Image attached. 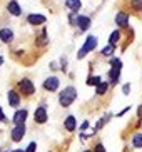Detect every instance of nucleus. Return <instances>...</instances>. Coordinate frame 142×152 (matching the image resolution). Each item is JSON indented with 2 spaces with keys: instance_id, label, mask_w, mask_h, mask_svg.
I'll list each match as a JSON object with an SVG mask.
<instances>
[{
  "instance_id": "aec40b11",
  "label": "nucleus",
  "mask_w": 142,
  "mask_h": 152,
  "mask_svg": "<svg viewBox=\"0 0 142 152\" xmlns=\"http://www.w3.org/2000/svg\"><path fill=\"white\" fill-rule=\"evenodd\" d=\"M107 87H109V84H107V82H100V84L95 87V94H97V95H104L107 92Z\"/></svg>"
},
{
  "instance_id": "423d86ee",
  "label": "nucleus",
  "mask_w": 142,
  "mask_h": 152,
  "mask_svg": "<svg viewBox=\"0 0 142 152\" xmlns=\"http://www.w3.org/2000/svg\"><path fill=\"white\" fill-rule=\"evenodd\" d=\"M34 119H35L37 124H45V122H47L49 115H47V109H45V105H39V107L35 109Z\"/></svg>"
},
{
  "instance_id": "dca6fc26",
  "label": "nucleus",
  "mask_w": 142,
  "mask_h": 152,
  "mask_svg": "<svg viewBox=\"0 0 142 152\" xmlns=\"http://www.w3.org/2000/svg\"><path fill=\"white\" fill-rule=\"evenodd\" d=\"M65 7L72 12H79L80 7H82V2L80 0H65Z\"/></svg>"
},
{
  "instance_id": "f03ea898",
  "label": "nucleus",
  "mask_w": 142,
  "mask_h": 152,
  "mask_svg": "<svg viewBox=\"0 0 142 152\" xmlns=\"http://www.w3.org/2000/svg\"><path fill=\"white\" fill-rule=\"evenodd\" d=\"M95 47H97V37H95V35L87 37V40H85L84 47H82V49L79 50V54H77V58H84L85 55L89 54V52H92Z\"/></svg>"
},
{
  "instance_id": "4468645a",
  "label": "nucleus",
  "mask_w": 142,
  "mask_h": 152,
  "mask_svg": "<svg viewBox=\"0 0 142 152\" xmlns=\"http://www.w3.org/2000/svg\"><path fill=\"white\" fill-rule=\"evenodd\" d=\"M0 40L5 44H10L13 40V32L10 28H0Z\"/></svg>"
},
{
  "instance_id": "cd10ccee",
  "label": "nucleus",
  "mask_w": 142,
  "mask_h": 152,
  "mask_svg": "<svg viewBox=\"0 0 142 152\" xmlns=\"http://www.w3.org/2000/svg\"><path fill=\"white\" fill-rule=\"evenodd\" d=\"M87 127H89V122H84V124L80 125V130H85Z\"/></svg>"
},
{
  "instance_id": "bb28decb",
  "label": "nucleus",
  "mask_w": 142,
  "mask_h": 152,
  "mask_svg": "<svg viewBox=\"0 0 142 152\" xmlns=\"http://www.w3.org/2000/svg\"><path fill=\"white\" fill-rule=\"evenodd\" d=\"M5 121H7V117H5L4 110H2V107H0V122H5Z\"/></svg>"
},
{
  "instance_id": "c756f323",
  "label": "nucleus",
  "mask_w": 142,
  "mask_h": 152,
  "mask_svg": "<svg viewBox=\"0 0 142 152\" xmlns=\"http://www.w3.org/2000/svg\"><path fill=\"white\" fill-rule=\"evenodd\" d=\"M2 62H4V58H2V57H0V65H2Z\"/></svg>"
},
{
  "instance_id": "2eb2a0df",
  "label": "nucleus",
  "mask_w": 142,
  "mask_h": 152,
  "mask_svg": "<svg viewBox=\"0 0 142 152\" xmlns=\"http://www.w3.org/2000/svg\"><path fill=\"white\" fill-rule=\"evenodd\" d=\"M64 127H65L69 132H74V130H75V127H77L75 117H74V115H69V117H67L65 121H64Z\"/></svg>"
},
{
  "instance_id": "6ab92c4d",
  "label": "nucleus",
  "mask_w": 142,
  "mask_h": 152,
  "mask_svg": "<svg viewBox=\"0 0 142 152\" xmlns=\"http://www.w3.org/2000/svg\"><path fill=\"white\" fill-rule=\"evenodd\" d=\"M47 42H49V37H47V32H42L39 37H37V45L39 47H44V45H47Z\"/></svg>"
},
{
  "instance_id": "7c9ffc66",
  "label": "nucleus",
  "mask_w": 142,
  "mask_h": 152,
  "mask_svg": "<svg viewBox=\"0 0 142 152\" xmlns=\"http://www.w3.org/2000/svg\"><path fill=\"white\" fill-rule=\"evenodd\" d=\"M84 152H90V151H84Z\"/></svg>"
},
{
  "instance_id": "ddd939ff",
  "label": "nucleus",
  "mask_w": 142,
  "mask_h": 152,
  "mask_svg": "<svg viewBox=\"0 0 142 152\" xmlns=\"http://www.w3.org/2000/svg\"><path fill=\"white\" fill-rule=\"evenodd\" d=\"M7 10H9V12L13 15V17H18V15H22V9H20V5H18L15 0H10L9 4H7Z\"/></svg>"
},
{
  "instance_id": "4be33fe9",
  "label": "nucleus",
  "mask_w": 142,
  "mask_h": 152,
  "mask_svg": "<svg viewBox=\"0 0 142 152\" xmlns=\"http://www.w3.org/2000/svg\"><path fill=\"white\" fill-rule=\"evenodd\" d=\"M100 82H102V79H100L99 75H92V77H89V79H87V85H95V87H97Z\"/></svg>"
},
{
  "instance_id": "393cba45",
  "label": "nucleus",
  "mask_w": 142,
  "mask_h": 152,
  "mask_svg": "<svg viewBox=\"0 0 142 152\" xmlns=\"http://www.w3.org/2000/svg\"><path fill=\"white\" fill-rule=\"evenodd\" d=\"M129 92H130V84H125L124 87H122V94H124V95H129Z\"/></svg>"
},
{
  "instance_id": "39448f33",
  "label": "nucleus",
  "mask_w": 142,
  "mask_h": 152,
  "mask_svg": "<svg viewBox=\"0 0 142 152\" xmlns=\"http://www.w3.org/2000/svg\"><path fill=\"white\" fill-rule=\"evenodd\" d=\"M23 135H25V124L22 125H13L12 132H10V137H12L13 142H20L23 139Z\"/></svg>"
},
{
  "instance_id": "5701e85b",
  "label": "nucleus",
  "mask_w": 142,
  "mask_h": 152,
  "mask_svg": "<svg viewBox=\"0 0 142 152\" xmlns=\"http://www.w3.org/2000/svg\"><path fill=\"white\" fill-rule=\"evenodd\" d=\"M114 50H116V47L109 44V45H105V47L102 49V55H105V57H111V55L114 54Z\"/></svg>"
},
{
  "instance_id": "7ed1b4c3",
  "label": "nucleus",
  "mask_w": 142,
  "mask_h": 152,
  "mask_svg": "<svg viewBox=\"0 0 142 152\" xmlns=\"http://www.w3.org/2000/svg\"><path fill=\"white\" fill-rule=\"evenodd\" d=\"M111 64H112V69H111V72H109V79H111L112 84H117V82H119V77H120L122 62H120L119 58H112Z\"/></svg>"
},
{
  "instance_id": "412c9836",
  "label": "nucleus",
  "mask_w": 142,
  "mask_h": 152,
  "mask_svg": "<svg viewBox=\"0 0 142 152\" xmlns=\"http://www.w3.org/2000/svg\"><path fill=\"white\" fill-rule=\"evenodd\" d=\"M130 9L135 12H142V0H130Z\"/></svg>"
},
{
  "instance_id": "f3484780",
  "label": "nucleus",
  "mask_w": 142,
  "mask_h": 152,
  "mask_svg": "<svg viewBox=\"0 0 142 152\" xmlns=\"http://www.w3.org/2000/svg\"><path fill=\"white\" fill-rule=\"evenodd\" d=\"M132 145H134L135 149H142V132L134 134V137H132Z\"/></svg>"
},
{
  "instance_id": "b1692460",
  "label": "nucleus",
  "mask_w": 142,
  "mask_h": 152,
  "mask_svg": "<svg viewBox=\"0 0 142 152\" xmlns=\"http://www.w3.org/2000/svg\"><path fill=\"white\" fill-rule=\"evenodd\" d=\"M35 149H37V144L35 142H30V144H29V147L25 149V152H35Z\"/></svg>"
},
{
  "instance_id": "9b49d317",
  "label": "nucleus",
  "mask_w": 142,
  "mask_h": 152,
  "mask_svg": "<svg viewBox=\"0 0 142 152\" xmlns=\"http://www.w3.org/2000/svg\"><path fill=\"white\" fill-rule=\"evenodd\" d=\"M45 20H47V18H45L42 14H29V17H27V22L30 23V25H35V27L45 23Z\"/></svg>"
},
{
  "instance_id": "0eeeda50",
  "label": "nucleus",
  "mask_w": 142,
  "mask_h": 152,
  "mask_svg": "<svg viewBox=\"0 0 142 152\" xmlns=\"http://www.w3.org/2000/svg\"><path fill=\"white\" fill-rule=\"evenodd\" d=\"M59 84H60V80H59L57 77H49V79L44 80V89L47 92H55L59 89Z\"/></svg>"
},
{
  "instance_id": "a878e982",
  "label": "nucleus",
  "mask_w": 142,
  "mask_h": 152,
  "mask_svg": "<svg viewBox=\"0 0 142 152\" xmlns=\"http://www.w3.org/2000/svg\"><path fill=\"white\" fill-rule=\"evenodd\" d=\"M94 152H105V149H104L102 144H97V145H95V151H94Z\"/></svg>"
},
{
  "instance_id": "f8f14e48",
  "label": "nucleus",
  "mask_w": 142,
  "mask_h": 152,
  "mask_svg": "<svg viewBox=\"0 0 142 152\" xmlns=\"http://www.w3.org/2000/svg\"><path fill=\"white\" fill-rule=\"evenodd\" d=\"M7 100H9L10 107H18L20 105V94L15 90H10L9 95H7Z\"/></svg>"
},
{
  "instance_id": "20e7f679",
  "label": "nucleus",
  "mask_w": 142,
  "mask_h": 152,
  "mask_svg": "<svg viewBox=\"0 0 142 152\" xmlns=\"http://www.w3.org/2000/svg\"><path fill=\"white\" fill-rule=\"evenodd\" d=\"M18 90H20L23 95L30 97V95H34V92H35V87H34L30 79H22V80H18Z\"/></svg>"
},
{
  "instance_id": "6e6552de",
  "label": "nucleus",
  "mask_w": 142,
  "mask_h": 152,
  "mask_svg": "<svg viewBox=\"0 0 142 152\" xmlns=\"http://www.w3.org/2000/svg\"><path fill=\"white\" fill-rule=\"evenodd\" d=\"M116 23H117V27H120V28H127L129 27V14L127 12H117Z\"/></svg>"
},
{
  "instance_id": "c85d7f7f",
  "label": "nucleus",
  "mask_w": 142,
  "mask_h": 152,
  "mask_svg": "<svg viewBox=\"0 0 142 152\" xmlns=\"http://www.w3.org/2000/svg\"><path fill=\"white\" fill-rule=\"evenodd\" d=\"M139 117H142V105L139 107Z\"/></svg>"
},
{
  "instance_id": "a211bd4d",
  "label": "nucleus",
  "mask_w": 142,
  "mask_h": 152,
  "mask_svg": "<svg viewBox=\"0 0 142 152\" xmlns=\"http://www.w3.org/2000/svg\"><path fill=\"white\" fill-rule=\"evenodd\" d=\"M119 40H120V32H119V30H114V32L111 34V37H109V44L116 47V45L119 44Z\"/></svg>"
},
{
  "instance_id": "1a4fd4ad",
  "label": "nucleus",
  "mask_w": 142,
  "mask_h": 152,
  "mask_svg": "<svg viewBox=\"0 0 142 152\" xmlns=\"http://www.w3.org/2000/svg\"><path fill=\"white\" fill-rule=\"evenodd\" d=\"M27 115H29L27 109H20V110H17L15 114H13V124H15V125H22V124H25Z\"/></svg>"
},
{
  "instance_id": "9d476101",
  "label": "nucleus",
  "mask_w": 142,
  "mask_h": 152,
  "mask_svg": "<svg viewBox=\"0 0 142 152\" xmlns=\"http://www.w3.org/2000/svg\"><path fill=\"white\" fill-rule=\"evenodd\" d=\"M74 25H77L80 30H87V28L90 27V18H89V17H85V15H77V17H75V22H74Z\"/></svg>"
},
{
  "instance_id": "f257e3e1",
  "label": "nucleus",
  "mask_w": 142,
  "mask_h": 152,
  "mask_svg": "<svg viewBox=\"0 0 142 152\" xmlns=\"http://www.w3.org/2000/svg\"><path fill=\"white\" fill-rule=\"evenodd\" d=\"M75 99H77V90L74 89L72 85H69V87H65V89L59 94V104H60L62 107H69Z\"/></svg>"
}]
</instances>
